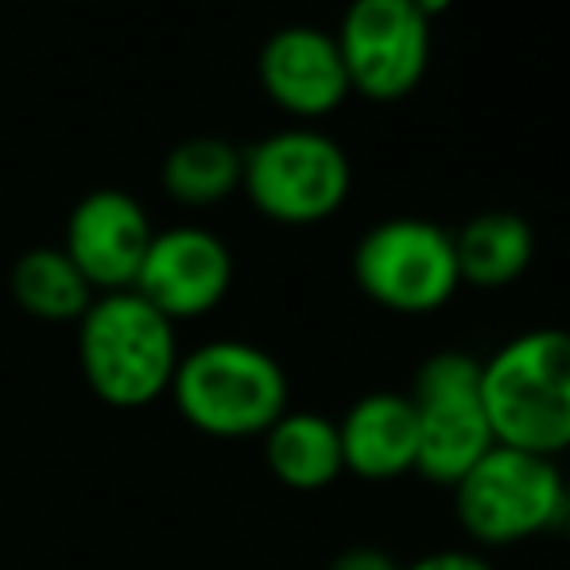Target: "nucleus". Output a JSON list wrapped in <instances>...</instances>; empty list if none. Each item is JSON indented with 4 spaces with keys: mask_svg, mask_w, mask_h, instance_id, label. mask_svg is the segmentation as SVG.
I'll return each mask as SVG.
<instances>
[{
    "mask_svg": "<svg viewBox=\"0 0 570 570\" xmlns=\"http://www.w3.org/2000/svg\"><path fill=\"white\" fill-rule=\"evenodd\" d=\"M559 528H563V532L570 535V489H567V509H563V524H559Z\"/></svg>",
    "mask_w": 570,
    "mask_h": 570,
    "instance_id": "aec40b11",
    "label": "nucleus"
},
{
    "mask_svg": "<svg viewBox=\"0 0 570 570\" xmlns=\"http://www.w3.org/2000/svg\"><path fill=\"white\" fill-rule=\"evenodd\" d=\"M233 287V253L214 229L171 226L151 237L132 292L171 323L203 318L226 303Z\"/></svg>",
    "mask_w": 570,
    "mask_h": 570,
    "instance_id": "1a4fd4ad",
    "label": "nucleus"
},
{
    "mask_svg": "<svg viewBox=\"0 0 570 570\" xmlns=\"http://www.w3.org/2000/svg\"><path fill=\"white\" fill-rule=\"evenodd\" d=\"M567 478L556 458L493 446L454 493L458 528L473 548H517L563 524Z\"/></svg>",
    "mask_w": 570,
    "mask_h": 570,
    "instance_id": "20e7f679",
    "label": "nucleus"
},
{
    "mask_svg": "<svg viewBox=\"0 0 570 570\" xmlns=\"http://www.w3.org/2000/svg\"><path fill=\"white\" fill-rule=\"evenodd\" d=\"M353 284L392 315H435L462 292L454 233L428 218H384L353 248Z\"/></svg>",
    "mask_w": 570,
    "mask_h": 570,
    "instance_id": "0eeeda50",
    "label": "nucleus"
},
{
    "mask_svg": "<svg viewBox=\"0 0 570 570\" xmlns=\"http://www.w3.org/2000/svg\"><path fill=\"white\" fill-rule=\"evenodd\" d=\"M256 78L272 106L299 120L331 117L353 94L338 39L315 23H287L272 31L256 55Z\"/></svg>",
    "mask_w": 570,
    "mask_h": 570,
    "instance_id": "9b49d317",
    "label": "nucleus"
},
{
    "mask_svg": "<svg viewBox=\"0 0 570 570\" xmlns=\"http://www.w3.org/2000/svg\"><path fill=\"white\" fill-rule=\"evenodd\" d=\"M462 287L501 292L524 279L535 261V233L517 210H481L454 233Z\"/></svg>",
    "mask_w": 570,
    "mask_h": 570,
    "instance_id": "4468645a",
    "label": "nucleus"
},
{
    "mask_svg": "<svg viewBox=\"0 0 570 570\" xmlns=\"http://www.w3.org/2000/svg\"><path fill=\"white\" fill-rule=\"evenodd\" d=\"M261 439L264 465L284 489L323 493L345 473L338 420H331L323 412H292L287 407Z\"/></svg>",
    "mask_w": 570,
    "mask_h": 570,
    "instance_id": "ddd939ff",
    "label": "nucleus"
},
{
    "mask_svg": "<svg viewBox=\"0 0 570 570\" xmlns=\"http://www.w3.org/2000/svg\"><path fill=\"white\" fill-rule=\"evenodd\" d=\"M12 299L23 315L39 318V323H78L90 311V303L98 299L86 276L75 268L62 248H28L20 261L12 264Z\"/></svg>",
    "mask_w": 570,
    "mask_h": 570,
    "instance_id": "2eb2a0df",
    "label": "nucleus"
},
{
    "mask_svg": "<svg viewBox=\"0 0 570 570\" xmlns=\"http://www.w3.org/2000/svg\"><path fill=\"white\" fill-rule=\"evenodd\" d=\"M151 237V218L128 190L101 187L78 198L62 233V253L75 261L86 284L98 295L128 292L136 284V272L144 264Z\"/></svg>",
    "mask_w": 570,
    "mask_h": 570,
    "instance_id": "9d476101",
    "label": "nucleus"
},
{
    "mask_svg": "<svg viewBox=\"0 0 570 570\" xmlns=\"http://www.w3.org/2000/svg\"><path fill=\"white\" fill-rule=\"evenodd\" d=\"M404 563L389 556L384 548H373V543H357V548H345L331 559V570H400Z\"/></svg>",
    "mask_w": 570,
    "mask_h": 570,
    "instance_id": "a211bd4d",
    "label": "nucleus"
},
{
    "mask_svg": "<svg viewBox=\"0 0 570 570\" xmlns=\"http://www.w3.org/2000/svg\"><path fill=\"white\" fill-rule=\"evenodd\" d=\"M481 404L497 446L559 462L570 451V331L535 326L481 357Z\"/></svg>",
    "mask_w": 570,
    "mask_h": 570,
    "instance_id": "f257e3e1",
    "label": "nucleus"
},
{
    "mask_svg": "<svg viewBox=\"0 0 570 570\" xmlns=\"http://www.w3.org/2000/svg\"><path fill=\"white\" fill-rule=\"evenodd\" d=\"M245 151L222 136H190L179 140L164 159V190L179 206H218L240 190Z\"/></svg>",
    "mask_w": 570,
    "mask_h": 570,
    "instance_id": "dca6fc26",
    "label": "nucleus"
},
{
    "mask_svg": "<svg viewBox=\"0 0 570 570\" xmlns=\"http://www.w3.org/2000/svg\"><path fill=\"white\" fill-rule=\"evenodd\" d=\"M334 39L350 90L376 106L404 101L431 70V20L412 0H350Z\"/></svg>",
    "mask_w": 570,
    "mask_h": 570,
    "instance_id": "6e6552de",
    "label": "nucleus"
},
{
    "mask_svg": "<svg viewBox=\"0 0 570 570\" xmlns=\"http://www.w3.org/2000/svg\"><path fill=\"white\" fill-rule=\"evenodd\" d=\"M407 400L420 423L415 473L439 489H454L497 446L481 404V357L439 350L420 361Z\"/></svg>",
    "mask_w": 570,
    "mask_h": 570,
    "instance_id": "423d86ee",
    "label": "nucleus"
},
{
    "mask_svg": "<svg viewBox=\"0 0 570 570\" xmlns=\"http://www.w3.org/2000/svg\"><path fill=\"white\" fill-rule=\"evenodd\" d=\"M240 190L276 226H323L350 198L353 167L334 136L295 125L268 132L245 151Z\"/></svg>",
    "mask_w": 570,
    "mask_h": 570,
    "instance_id": "39448f33",
    "label": "nucleus"
},
{
    "mask_svg": "<svg viewBox=\"0 0 570 570\" xmlns=\"http://www.w3.org/2000/svg\"><path fill=\"white\" fill-rule=\"evenodd\" d=\"M179 357L175 323L132 287L98 295L90 311L78 318L82 381L109 407L136 412L167 396Z\"/></svg>",
    "mask_w": 570,
    "mask_h": 570,
    "instance_id": "f03ea898",
    "label": "nucleus"
},
{
    "mask_svg": "<svg viewBox=\"0 0 570 570\" xmlns=\"http://www.w3.org/2000/svg\"><path fill=\"white\" fill-rule=\"evenodd\" d=\"M342 462L345 473L368 485L400 481L415 473V451H420V423L407 392H365L338 420Z\"/></svg>",
    "mask_w": 570,
    "mask_h": 570,
    "instance_id": "f8f14e48",
    "label": "nucleus"
},
{
    "mask_svg": "<svg viewBox=\"0 0 570 570\" xmlns=\"http://www.w3.org/2000/svg\"><path fill=\"white\" fill-rule=\"evenodd\" d=\"M167 396L198 435L256 439L292 407V384L268 350L214 338L183 353Z\"/></svg>",
    "mask_w": 570,
    "mask_h": 570,
    "instance_id": "7ed1b4c3",
    "label": "nucleus"
},
{
    "mask_svg": "<svg viewBox=\"0 0 570 570\" xmlns=\"http://www.w3.org/2000/svg\"><path fill=\"white\" fill-rule=\"evenodd\" d=\"M400 570H497V567L478 548H439L412 559V563H404Z\"/></svg>",
    "mask_w": 570,
    "mask_h": 570,
    "instance_id": "f3484780",
    "label": "nucleus"
},
{
    "mask_svg": "<svg viewBox=\"0 0 570 570\" xmlns=\"http://www.w3.org/2000/svg\"><path fill=\"white\" fill-rule=\"evenodd\" d=\"M412 4L420 8V12L428 16L431 23H435L439 16H446V12H451V8H454V0H412Z\"/></svg>",
    "mask_w": 570,
    "mask_h": 570,
    "instance_id": "6ab92c4d",
    "label": "nucleus"
}]
</instances>
